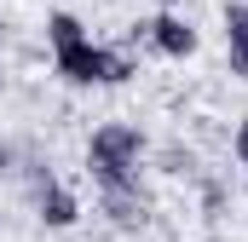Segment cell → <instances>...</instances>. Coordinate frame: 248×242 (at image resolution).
<instances>
[{"mask_svg": "<svg viewBox=\"0 0 248 242\" xmlns=\"http://www.w3.org/2000/svg\"><path fill=\"white\" fill-rule=\"evenodd\" d=\"M144 150H150V138H144L139 121H98L93 138H87V173L98 184V196L104 190H144L139 184Z\"/></svg>", "mask_w": 248, "mask_h": 242, "instance_id": "1", "label": "cell"}, {"mask_svg": "<svg viewBox=\"0 0 248 242\" xmlns=\"http://www.w3.org/2000/svg\"><path fill=\"white\" fill-rule=\"evenodd\" d=\"M52 75H63L69 87H127L139 75V58L127 46H104V41H81L52 52Z\"/></svg>", "mask_w": 248, "mask_h": 242, "instance_id": "2", "label": "cell"}, {"mask_svg": "<svg viewBox=\"0 0 248 242\" xmlns=\"http://www.w3.org/2000/svg\"><path fill=\"white\" fill-rule=\"evenodd\" d=\"M23 167H29V202H35V219H41L46 231H69V225L81 219L75 190L58 184V173H52L46 162H23Z\"/></svg>", "mask_w": 248, "mask_h": 242, "instance_id": "3", "label": "cell"}, {"mask_svg": "<svg viewBox=\"0 0 248 242\" xmlns=\"http://www.w3.org/2000/svg\"><path fill=\"white\" fill-rule=\"evenodd\" d=\"M133 46H156L162 58H190V52L202 46V35H196V23H190L185 12H156V17L133 23L127 52H133Z\"/></svg>", "mask_w": 248, "mask_h": 242, "instance_id": "4", "label": "cell"}, {"mask_svg": "<svg viewBox=\"0 0 248 242\" xmlns=\"http://www.w3.org/2000/svg\"><path fill=\"white\" fill-rule=\"evenodd\" d=\"M219 17H225V69L248 81V0H225Z\"/></svg>", "mask_w": 248, "mask_h": 242, "instance_id": "5", "label": "cell"}, {"mask_svg": "<svg viewBox=\"0 0 248 242\" xmlns=\"http://www.w3.org/2000/svg\"><path fill=\"white\" fill-rule=\"evenodd\" d=\"M98 208H104V219H110L116 231H144V225H150V196H144V190H104Z\"/></svg>", "mask_w": 248, "mask_h": 242, "instance_id": "6", "label": "cell"}, {"mask_svg": "<svg viewBox=\"0 0 248 242\" xmlns=\"http://www.w3.org/2000/svg\"><path fill=\"white\" fill-rule=\"evenodd\" d=\"M81 41H93V35H87V23H81L75 12H46V46H52V52L81 46Z\"/></svg>", "mask_w": 248, "mask_h": 242, "instance_id": "7", "label": "cell"}, {"mask_svg": "<svg viewBox=\"0 0 248 242\" xmlns=\"http://www.w3.org/2000/svg\"><path fill=\"white\" fill-rule=\"evenodd\" d=\"M196 196H202V213H208V219H219V213L231 208V184L214 179V173H196Z\"/></svg>", "mask_w": 248, "mask_h": 242, "instance_id": "8", "label": "cell"}, {"mask_svg": "<svg viewBox=\"0 0 248 242\" xmlns=\"http://www.w3.org/2000/svg\"><path fill=\"white\" fill-rule=\"evenodd\" d=\"M162 173H185V179H196V150L168 144V150H162Z\"/></svg>", "mask_w": 248, "mask_h": 242, "instance_id": "9", "label": "cell"}, {"mask_svg": "<svg viewBox=\"0 0 248 242\" xmlns=\"http://www.w3.org/2000/svg\"><path fill=\"white\" fill-rule=\"evenodd\" d=\"M231 156H237V167H248V121H237V133H231Z\"/></svg>", "mask_w": 248, "mask_h": 242, "instance_id": "10", "label": "cell"}, {"mask_svg": "<svg viewBox=\"0 0 248 242\" xmlns=\"http://www.w3.org/2000/svg\"><path fill=\"white\" fill-rule=\"evenodd\" d=\"M12 162H17V150H12V144H0V173H12Z\"/></svg>", "mask_w": 248, "mask_h": 242, "instance_id": "11", "label": "cell"}, {"mask_svg": "<svg viewBox=\"0 0 248 242\" xmlns=\"http://www.w3.org/2000/svg\"><path fill=\"white\" fill-rule=\"evenodd\" d=\"M156 6H162V12H179V6H185V0H156Z\"/></svg>", "mask_w": 248, "mask_h": 242, "instance_id": "12", "label": "cell"}, {"mask_svg": "<svg viewBox=\"0 0 248 242\" xmlns=\"http://www.w3.org/2000/svg\"><path fill=\"white\" fill-rule=\"evenodd\" d=\"M0 41H6V12H0Z\"/></svg>", "mask_w": 248, "mask_h": 242, "instance_id": "13", "label": "cell"}, {"mask_svg": "<svg viewBox=\"0 0 248 242\" xmlns=\"http://www.w3.org/2000/svg\"><path fill=\"white\" fill-rule=\"evenodd\" d=\"M0 87H6V63H0Z\"/></svg>", "mask_w": 248, "mask_h": 242, "instance_id": "14", "label": "cell"}, {"mask_svg": "<svg viewBox=\"0 0 248 242\" xmlns=\"http://www.w3.org/2000/svg\"><path fill=\"white\" fill-rule=\"evenodd\" d=\"M202 242H214V237H202Z\"/></svg>", "mask_w": 248, "mask_h": 242, "instance_id": "15", "label": "cell"}]
</instances>
